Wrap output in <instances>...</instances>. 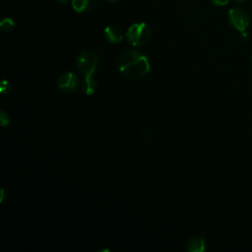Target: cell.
<instances>
[{"label": "cell", "instance_id": "3", "mask_svg": "<svg viewBox=\"0 0 252 252\" xmlns=\"http://www.w3.org/2000/svg\"><path fill=\"white\" fill-rule=\"evenodd\" d=\"M120 71L130 79H139L150 72V63L146 56H142L137 61L123 67Z\"/></svg>", "mask_w": 252, "mask_h": 252}, {"label": "cell", "instance_id": "1", "mask_svg": "<svg viewBox=\"0 0 252 252\" xmlns=\"http://www.w3.org/2000/svg\"><path fill=\"white\" fill-rule=\"evenodd\" d=\"M152 32L146 23H136L129 27L126 32L127 41L133 46H144L151 39Z\"/></svg>", "mask_w": 252, "mask_h": 252}, {"label": "cell", "instance_id": "7", "mask_svg": "<svg viewBox=\"0 0 252 252\" xmlns=\"http://www.w3.org/2000/svg\"><path fill=\"white\" fill-rule=\"evenodd\" d=\"M105 38L111 43H119L123 39V32L120 28L116 26H108L104 30Z\"/></svg>", "mask_w": 252, "mask_h": 252}, {"label": "cell", "instance_id": "20", "mask_svg": "<svg viewBox=\"0 0 252 252\" xmlns=\"http://www.w3.org/2000/svg\"><path fill=\"white\" fill-rule=\"evenodd\" d=\"M105 1H107V2H109V3H114V2H117L118 0H105Z\"/></svg>", "mask_w": 252, "mask_h": 252}, {"label": "cell", "instance_id": "2", "mask_svg": "<svg viewBox=\"0 0 252 252\" xmlns=\"http://www.w3.org/2000/svg\"><path fill=\"white\" fill-rule=\"evenodd\" d=\"M77 68L85 76L93 75L99 64V59L93 51H83L77 57Z\"/></svg>", "mask_w": 252, "mask_h": 252}, {"label": "cell", "instance_id": "8", "mask_svg": "<svg viewBox=\"0 0 252 252\" xmlns=\"http://www.w3.org/2000/svg\"><path fill=\"white\" fill-rule=\"evenodd\" d=\"M96 3V0H72L73 9L78 12H86L92 10Z\"/></svg>", "mask_w": 252, "mask_h": 252}, {"label": "cell", "instance_id": "10", "mask_svg": "<svg viewBox=\"0 0 252 252\" xmlns=\"http://www.w3.org/2000/svg\"><path fill=\"white\" fill-rule=\"evenodd\" d=\"M78 86H79V79H78V77L74 74L73 77H72V79L70 80V82H69L64 88H62L61 91L64 92V93H73L74 91L77 90Z\"/></svg>", "mask_w": 252, "mask_h": 252}, {"label": "cell", "instance_id": "21", "mask_svg": "<svg viewBox=\"0 0 252 252\" xmlns=\"http://www.w3.org/2000/svg\"><path fill=\"white\" fill-rule=\"evenodd\" d=\"M251 61H252V53H251Z\"/></svg>", "mask_w": 252, "mask_h": 252}, {"label": "cell", "instance_id": "12", "mask_svg": "<svg viewBox=\"0 0 252 252\" xmlns=\"http://www.w3.org/2000/svg\"><path fill=\"white\" fill-rule=\"evenodd\" d=\"M73 75H74L73 73H65V74H63V75H61L59 77V79H58V87H59L60 90L62 88H64L70 82V80L72 79Z\"/></svg>", "mask_w": 252, "mask_h": 252}, {"label": "cell", "instance_id": "15", "mask_svg": "<svg viewBox=\"0 0 252 252\" xmlns=\"http://www.w3.org/2000/svg\"><path fill=\"white\" fill-rule=\"evenodd\" d=\"M212 2L216 6H225L229 0H212Z\"/></svg>", "mask_w": 252, "mask_h": 252}, {"label": "cell", "instance_id": "19", "mask_svg": "<svg viewBox=\"0 0 252 252\" xmlns=\"http://www.w3.org/2000/svg\"><path fill=\"white\" fill-rule=\"evenodd\" d=\"M236 4H240V3H243L245 0H233Z\"/></svg>", "mask_w": 252, "mask_h": 252}, {"label": "cell", "instance_id": "17", "mask_svg": "<svg viewBox=\"0 0 252 252\" xmlns=\"http://www.w3.org/2000/svg\"><path fill=\"white\" fill-rule=\"evenodd\" d=\"M4 193H5V190L3 188H1V198H0V201L2 202L3 199H4Z\"/></svg>", "mask_w": 252, "mask_h": 252}, {"label": "cell", "instance_id": "5", "mask_svg": "<svg viewBox=\"0 0 252 252\" xmlns=\"http://www.w3.org/2000/svg\"><path fill=\"white\" fill-rule=\"evenodd\" d=\"M143 56L142 53L136 51V50H133V49H127L125 51H123L120 55V57L118 58V62H117V66H118V69L120 70L121 68L137 61L138 59H140L141 57Z\"/></svg>", "mask_w": 252, "mask_h": 252}, {"label": "cell", "instance_id": "13", "mask_svg": "<svg viewBox=\"0 0 252 252\" xmlns=\"http://www.w3.org/2000/svg\"><path fill=\"white\" fill-rule=\"evenodd\" d=\"M0 122L2 126H6L9 124V115L4 110H1L0 112Z\"/></svg>", "mask_w": 252, "mask_h": 252}, {"label": "cell", "instance_id": "6", "mask_svg": "<svg viewBox=\"0 0 252 252\" xmlns=\"http://www.w3.org/2000/svg\"><path fill=\"white\" fill-rule=\"evenodd\" d=\"M186 249L189 252H203L206 249V240L202 234L192 236L187 242Z\"/></svg>", "mask_w": 252, "mask_h": 252}, {"label": "cell", "instance_id": "14", "mask_svg": "<svg viewBox=\"0 0 252 252\" xmlns=\"http://www.w3.org/2000/svg\"><path fill=\"white\" fill-rule=\"evenodd\" d=\"M10 89H11L10 84H9L6 80L2 81V83H1V87H0V91H1L3 94H6V93H8V92L10 91Z\"/></svg>", "mask_w": 252, "mask_h": 252}, {"label": "cell", "instance_id": "16", "mask_svg": "<svg viewBox=\"0 0 252 252\" xmlns=\"http://www.w3.org/2000/svg\"><path fill=\"white\" fill-rule=\"evenodd\" d=\"M240 34H241L240 36H241V38L243 40H247L249 38V35H248V33L246 32H240Z\"/></svg>", "mask_w": 252, "mask_h": 252}, {"label": "cell", "instance_id": "18", "mask_svg": "<svg viewBox=\"0 0 252 252\" xmlns=\"http://www.w3.org/2000/svg\"><path fill=\"white\" fill-rule=\"evenodd\" d=\"M57 2H59V3H62V4H66L69 0H56Z\"/></svg>", "mask_w": 252, "mask_h": 252}, {"label": "cell", "instance_id": "9", "mask_svg": "<svg viewBox=\"0 0 252 252\" xmlns=\"http://www.w3.org/2000/svg\"><path fill=\"white\" fill-rule=\"evenodd\" d=\"M82 90L85 92V94L91 95L93 94L96 90V82L93 78V75L86 76L85 80L82 83Z\"/></svg>", "mask_w": 252, "mask_h": 252}, {"label": "cell", "instance_id": "4", "mask_svg": "<svg viewBox=\"0 0 252 252\" xmlns=\"http://www.w3.org/2000/svg\"><path fill=\"white\" fill-rule=\"evenodd\" d=\"M228 21L235 30L242 32H245L250 25L251 19L250 15L245 10L241 8H232L228 12Z\"/></svg>", "mask_w": 252, "mask_h": 252}, {"label": "cell", "instance_id": "11", "mask_svg": "<svg viewBox=\"0 0 252 252\" xmlns=\"http://www.w3.org/2000/svg\"><path fill=\"white\" fill-rule=\"evenodd\" d=\"M15 27V23L11 18H5L0 23V30L3 32H8Z\"/></svg>", "mask_w": 252, "mask_h": 252}]
</instances>
